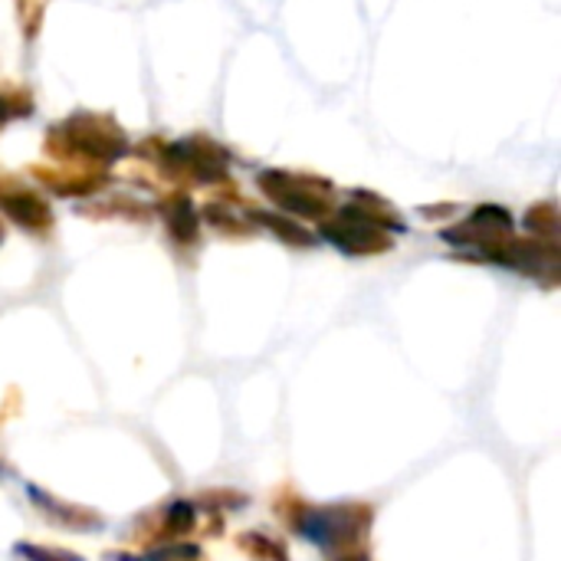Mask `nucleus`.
I'll return each mask as SVG.
<instances>
[{"instance_id":"nucleus-1","label":"nucleus","mask_w":561,"mask_h":561,"mask_svg":"<svg viewBox=\"0 0 561 561\" xmlns=\"http://www.w3.org/2000/svg\"><path fill=\"white\" fill-rule=\"evenodd\" d=\"M388 230H404L401 220L391 214L365 210V207H342L329 224H322V237L335 243L342 253H378L391 247Z\"/></svg>"},{"instance_id":"nucleus-2","label":"nucleus","mask_w":561,"mask_h":561,"mask_svg":"<svg viewBox=\"0 0 561 561\" xmlns=\"http://www.w3.org/2000/svg\"><path fill=\"white\" fill-rule=\"evenodd\" d=\"M56 135H62V141L72 151L89 154L95 161H118L128 151L122 128L105 118H95V115H76L62 128H56Z\"/></svg>"},{"instance_id":"nucleus-3","label":"nucleus","mask_w":561,"mask_h":561,"mask_svg":"<svg viewBox=\"0 0 561 561\" xmlns=\"http://www.w3.org/2000/svg\"><path fill=\"white\" fill-rule=\"evenodd\" d=\"M260 187L286 210V214H302V217H322L329 214V187L322 181H302L296 174L283 171H266L260 174Z\"/></svg>"},{"instance_id":"nucleus-4","label":"nucleus","mask_w":561,"mask_h":561,"mask_svg":"<svg viewBox=\"0 0 561 561\" xmlns=\"http://www.w3.org/2000/svg\"><path fill=\"white\" fill-rule=\"evenodd\" d=\"M164 164L171 171H184L191 174L194 181L201 184H214V181H224L227 178V151L217 148L214 141L207 138H184V141H174L168 151H164Z\"/></svg>"},{"instance_id":"nucleus-5","label":"nucleus","mask_w":561,"mask_h":561,"mask_svg":"<svg viewBox=\"0 0 561 561\" xmlns=\"http://www.w3.org/2000/svg\"><path fill=\"white\" fill-rule=\"evenodd\" d=\"M0 207L7 210V217H10L13 224H20V227H26V230H43V227L49 224L46 204H43L36 194H30V191L3 194V197H0Z\"/></svg>"},{"instance_id":"nucleus-6","label":"nucleus","mask_w":561,"mask_h":561,"mask_svg":"<svg viewBox=\"0 0 561 561\" xmlns=\"http://www.w3.org/2000/svg\"><path fill=\"white\" fill-rule=\"evenodd\" d=\"M164 220H168V227H171L174 240H181V243H191V240L197 237V217H194V204H191L184 194H178V197H171V201L164 204Z\"/></svg>"},{"instance_id":"nucleus-7","label":"nucleus","mask_w":561,"mask_h":561,"mask_svg":"<svg viewBox=\"0 0 561 561\" xmlns=\"http://www.w3.org/2000/svg\"><path fill=\"white\" fill-rule=\"evenodd\" d=\"M256 220H260V224H266L270 230L283 233V237H286V240H293V243H309V233H306L299 224H289V220H283V217H270V214H256Z\"/></svg>"},{"instance_id":"nucleus-8","label":"nucleus","mask_w":561,"mask_h":561,"mask_svg":"<svg viewBox=\"0 0 561 561\" xmlns=\"http://www.w3.org/2000/svg\"><path fill=\"white\" fill-rule=\"evenodd\" d=\"M13 115H26V112L23 108H13V99L10 95H0V125L10 122Z\"/></svg>"}]
</instances>
